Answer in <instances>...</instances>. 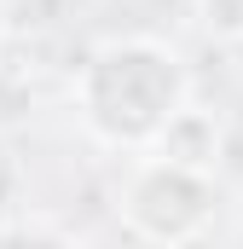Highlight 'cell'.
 I'll use <instances>...</instances> for the list:
<instances>
[{"label": "cell", "mask_w": 243, "mask_h": 249, "mask_svg": "<svg viewBox=\"0 0 243 249\" xmlns=\"http://www.w3.org/2000/svg\"><path fill=\"white\" fill-rule=\"evenodd\" d=\"M185 75L156 41H116L81 75V116L110 145H145L180 116Z\"/></svg>", "instance_id": "6da1fadb"}]
</instances>
